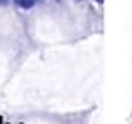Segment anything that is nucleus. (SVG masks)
Wrapping results in <instances>:
<instances>
[{
  "instance_id": "nucleus-2",
  "label": "nucleus",
  "mask_w": 132,
  "mask_h": 124,
  "mask_svg": "<svg viewBox=\"0 0 132 124\" xmlns=\"http://www.w3.org/2000/svg\"><path fill=\"white\" fill-rule=\"evenodd\" d=\"M2 4H8V0H0V6H2Z\"/></svg>"
},
{
  "instance_id": "nucleus-1",
  "label": "nucleus",
  "mask_w": 132,
  "mask_h": 124,
  "mask_svg": "<svg viewBox=\"0 0 132 124\" xmlns=\"http://www.w3.org/2000/svg\"><path fill=\"white\" fill-rule=\"evenodd\" d=\"M14 4H16L18 8H33L35 4H37V0H14Z\"/></svg>"
},
{
  "instance_id": "nucleus-3",
  "label": "nucleus",
  "mask_w": 132,
  "mask_h": 124,
  "mask_svg": "<svg viewBox=\"0 0 132 124\" xmlns=\"http://www.w3.org/2000/svg\"><path fill=\"white\" fill-rule=\"evenodd\" d=\"M96 2H104V0H96Z\"/></svg>"
}]
</instances>
